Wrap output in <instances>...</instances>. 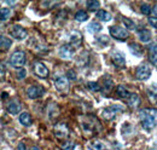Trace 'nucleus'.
<instances>
[{
	"label": "nucleus",
	"instance_id": "obj_3",
	"mask_svg": "<svg viewBox=\"0 0 157 150\" xmlns=\"http://www.w3.org/2000/svg\"><path fill=\"white\" fill-rule=\"evenodd\" d=\"M123 110L124 109L121 105H117V104L116 105H110V107H106V108H104L101 110V116H103L104 120L110 121V120H114L117 116L118 112H123Z\"/></svg>",
	"mask_w": 157,
	"mask_h": 150
},
{
	"label": "nucleus",
	"instance_id": "obj_36",
	"mask_svg": "<svg viewBox=\"0 0 157 150\" xmlns=\"http://www.w3.org/2000/svg\"><path fill=\"white\" fill-rule=\"evenodd\" d=\"M6 74H7L6 65H5L2 62H0V81H4V79H5Z\"/></svg>",
	"mask_w": 157,
	"mask_h": 150
},
{
	"label": "nucleus",
	"instance_id": "obj_17",
	"mask_svg": "<svg viewBox=\"0 0 157 150\" xmlns=\"http://www.w3.org/2000/svg\"><path fill=\"white\" fill-rule=\"evenodd\" d=\"M11 45H12V40L10 38H6L5 35H0V51L1 52L9 51Z\"/></svg>",
	"mask_w": 157,
	"mask_h": 150
},
{
	"label": "nucleus",
	"instance_id": "obj_24",
	"mask_svg": "<svg viewBox=\"0 0 157 150\" xmlns=\"http://www.w3.org/2000/svg\"><path fill=\"white\" fill-rule=\"evenodd\" d=\"M157 55H156V44L154 42L152 44V46H150L149 47V59H150V62L152 63V65L155 67L157 64Z\"/></svg>",
	"mask_w": 157,
	"mask_h": 150
},
{
	"label": "nucleus",
	"instance_id": "obj_29",
	"mask_svg": "<svg viewBox=\"0 0 157 150\" xmlns=\"http://www.w3.org/2000/svg\"><path fill=\"white\" fill-rule=\"evenodd\" d=\"M75 19L78 22H85V21L88 19V14L86 11H83V10H80L75 14Z\"/></svg>",
	"mask_w": 157,
	"mask_h": 150
},
{
	"label": "nucleus",
	"instance_id": "obj_40",
	"mask_svg": "<svg viewBox=\"0 0 157 150\" xmlns=\"http://www.w3.org/2000/svg\"><path fill=\"white\" fill-rule=\"evenodd\" d=\"M17 150H27L25 144H24V143H20V144H18V148H17Z\"/></svg>",
	"mask_w": 157,
	"mask_h": 150
},
{
	"label": "nucleus",
	"instance_id": "obj_14",
	"mask_svg": "<svg viewBox=\"0 0 157 150\" xmlns=\"http://www.w3.org/2000/svg\"><path fill=\"white\" fill-rule=\"evenodd\" d=\"M21 109H22V105H21V102L18 99H12L6 104V110L11 115L18 114L21 112Z\"/></svg>",
	"mask_w": 157,
	"mask_h": 150
},
{
	"label": "nucleus",
	"instance_id": "obj_28",
	"mask_svg": "<svg viewBox=\"0 0 157 150\" xmlns=\"http://www.w3.org/2000/svg\"><path fill=\"white\" fill-rule=\"evenodd\" d=\"M11 16V10L9 7L0 9V21H7Z\"/></svg>",
	"mask_w": 157,
	"mask_h": 150
},
{
	"label": "nucleus",
	"instance_id": "obj_2",
	"mask_svg": "<svg viewBox=\"0 0 157 150\" xmlns=\"http://www.w3.org/2000/svg\"><path fill=\"white\" fill-rule=\"evenodd\" d=\"M140 122L144 130L152 131L156 127V109H141L140 110Z\"/></svg>",
	"mask_w": 157,
	"mask_h": 150
},
{
	"label": "nucleus",
	"instance_id": "obj_37",
	"mask_svg": "<svg viewBox=\"0 0 157 150\" xmlns=\"http://www.w3.org/2000/svg\"><path fill=\"white\" fill-rule=\"evenodd\" d=\"M96 40L98 41L100 45H108L109 44V38L106 35H99V37L96 38Z\"/></svg>",
	"mask_w": 157,
	"mask_h": 150
},
{
	"label": "nucleus",
	"instance_id": "obj_39",
	"mask_svg": "<svg viewBox=\"0 0 157 150\" xmlns=\"http://www.w3.org/2000/svg\"><path fill=\"white\" fill-rule=\"evenodd\" d=\"M25 75H27V72H25L24 69H21V72L18 73V79H20V80L21 79H23Z\"/></svg>",
	"mask_w": 157,
	"mask_h": 150
},
{
	"label": "nucleus",
	"instance_id": "obj_42",
	"mask_svg": "<svg viewBox=\"0 0 157 150\" xmlns=\"http://www.w3.org/2000/svg\"><path fill=\"white\" fill-rule=\"evenodd\" d=\"M30 150H41L39 147H33V148H30Z\"/></svg>",
	"mask_w": 157,
	"mask_h": 150
},
{
	"label": "nucleus",
	"instance_id": "obj_16",
	"mask_svg": "<svg viewBox=\"0 0 157 150\" xmlns=\"http://www.w3.org/2000/svg\"><path fill=\"white\" fill-rule=\"evenodd\" d=\"M113 87H114V81L110 77H108V75H106L104 77V80H103V85L100 86V91H103L104 93L109 94L113 91Z\"/></svg>",
	"mask_w": 157,
	"mask_h": 150
},
{
	"label": "nucleus",
	"instance_id": "obj_34",
	"mask_svg": "<svg viewBox=\"0 0 157 150\" xmlns=\"http://www.w3.org/2000/svg\"><path fill=\"white\" fill-rule=\"evenodd\" d=\"M87 89L93 91V92H99L100 91V85L96 81H90V82H87Z\"/></svg>",
	"mask_w": 157,
	"mask_h": 150
},
{
	"label": "nucleus",
	"instance_id": "obj_12",
	"mask_svg": "<svg viewBox=\"0 0 157 150\" xmlns=\"http://www.w3.org/2000/svg\"><path fill=\"white\" fill-rule=\"evenodd\" d=\"M33 67H34V74L36 75L38 77H40V79H46V77H48L50 70H48V68H47L42 62H35Z\"/></svg>",
	"mask_w": 157,
	"mask_h": 150
},
{
	"label": "nucleus",
	"instance_id": "obj_22",
	"mask_svg": "<svg viewBox=\"0 0 157 150\" xmlns=\"http://www.w3.org/2000/svg\"><path fill=\"white\" fill-rule=\"evenodd\" d=\"M129 50H131L132 55H134L136 57L143 56V53H144L141 45H139V44H137V42H132V44L129 45Z\"/></svg>",
	"mask_w": 157,
	"mask_h": 150
},
{
	"label": "nucleus",
	"instance_id": "obj_13",
	"mask_svg": "<svg viewBox=\"0 0 157 150\" xmlns=\"http://www.w3.org/2000/svg\"><path fill=\"white\" fill-rule=\"evenodd\" d=\"M75 53V49L71 45H63L59 49V56L63 59H71Z\"/></svg>",
	"mask_w": 157,
	"mask_h": 150
},
{
	"label": "nucleus",
	"instance_id": "obj_18",
	"mask_svg": "<svg viewBox=\"0 0 157 150\" xmlns=\"http://www.w3.org/2000/svg\"><path fill=\"white\" fill-rule=\"evenodd\" d=\"M138 35H139V39L141 42H150L152 40V34L149 29H141L138 32Z\"/></svg>",
	"mask_w": 157,
	"mask_h": 150
},
{
	"label": "nucleus",
	"instance_id": "obj_5",
	"mask_svg": "<svg viewBox=\"0 0 157 150\" xmlns=\"http://www.w3.org/2000/svg\"><path fill=\"white\" fill-rule=\"evenodd\" d=\"M151 73H152L151 67L147 63L139 64L137 67V69H136V76H137L138 80H140V81H146L147 79H150Z\"/></svg>",
	"mask_w": 157,
	"mask_h": 150
},
{
	"label": "nucleus",
	"instance_id": "obj_6",
	"mask_svg": "<svg viewBox=\"0 0 157 150\" xmlns=\"http://www.w3.org/2000/svg\"><path fill=\"white\" fill-rule=\"evenodd\" d=\"M10 64L15 69H22L25 64V53L23 51H16L10 57Z\"/></svg>",
	"mask_w": 157,
	"mask_h": 150
},
{
	"label": "nucleus",
	"instance_id": "obj_20",
	"mask_svg": "<svg viewBox=\"0 0 157 150\" xmlns=\"http://www.w3.org/2000/svg\"><path fill=\"white\" fill-rule=\"evenodd\" d=\"M20 122L21 125L25 126V127H29L32 124H33V119L30 116V114L28 112H23L20 115Z\"/></svg>",
	"mask_w": 157,
	"mask_h": 150
},
{
	"label": "nucleus",
	"instance_id": "obj_4",
	"mask_svg": "<svg viewBox=\"0 0 157 150\" xmlns=\"http://www.w3.org/2000/svg\"><path fill=\"white\" fill-rule=\"evenodd\" d=\"M69 133H70L69 127L65 122H59L53 126V134L60 140H67L69 138Z\"/></svg>",
	"mask_w": 157,
	"mask_h": 150
},
{
	"label": "nucleus",
	"instance_id": "obj_15",
	"mask_svg": "<svg viewBox=\"0 0 157 150\" xmlns=\"http://www.w3.org/2000/svg\"><path fill=\"white\" fill-rule=\"evenodd\" d=\"M69 41H70V45L73 47L78 46V45H81L82 42V34L78 32V30H73L69 35Z\"/></svg>",
	"mask_w": 157,
	"mask_h": 150
},
{
	"label": "nucleus",
	"instance_id": "obj_11",
	"mask_svg": "<svg viewBox=\"0 0 157 150\" xmlns=\"http://www.w3.org/2000/svg\"><path fill=\"white\" fill-rule=\"evenodd\" d=\"M55 87L56 90L59 91V92H68L69 90V80L67 76H57L55 79Z\"/></svg>",
	"mask_w": 157,
	"mask_h": 150
},
{
	"label": "nucleus",
	"instance_id": "obj_38",
	"mask_svg": "<svg viewBox=\"0 0 157 150\" xmlns=\"http://www.w3.org/2000/svg\"><path fill=\"white\" fill-rule=\"evenodd\" d=\"M67 76H69L68 80H69V79H70V80H76V73H75L74 70H69Z\"/></svg>",
	"mask_w": 157,
	"mask_h": 150
},
{
	"label": "nucleus",
	"instance_id": "obj_19",
	"mask_svg": "<svg viewBox=\"0 0 157 150\" xmlns=\"http://www.w3.org/2000/svg\"><path fill=\"white\" fill-rule=\"evenodd\" d=\"M59 108L57 104H50L48 108H47V115H48V119L50 120H55L56 117L59 116Z\"/></svg>",
	"mask_w": 157,
	"mask_h": 150
},
{
	"label": "nucleus",
	"instance_id": "obj_27",
	"mask_svg": "<svg viewBox=\"0 0 157 150\" xmlns=\"http://www.w3.org/2000/svg\"><path fill=\"white\" fill-rule=\"evenodd\" d=\"M116 94H117L118 97H121V98H128L131 92L123 85H118L117 87H116Z\"/></svg>",
	"mask_w": 157,
	"mask_h": 150
},
{
	"label": "nucleus",
	"instance_id": "obj_26",
	"mask_svg": "<svg viewBox=\"0 0 157 150\" xmlns=\"http://www.w3.org/2000/svg\"><path fill=\"white\" fill-rule=\"evenodd\" d=\"M101 24L98 23V22H91L88 26H87V30L91 33V34H96V33H98L101 30Z\"/></svg>",
	"mask_w": 157,
	"mask_h": 150
},
{
	"label": "nucleus",
	"instance_id": "obj_21",
	"mask_svg": "<svg viewBox=\"0 0 157 150\" xmlns=\"http://www.w3.org/2000/svg\"><path fill=\"white\" fill-rule=\"evenodd\" d=\"M127 99H128V101H127V102H128V105H129L132 109L138 108L139 104H140V97H139L137 93H131Z\"/></svg>",
	"mask_w": 157,
	"mask_h": 150
},
{
	"label": "nucleus",
	"instance_id": "obj_8",
	"mask_svg": "<svg viewBox=\"0 0 157 150\" xmlns=\"http://www.w3.org/2000/svg\"><path fill=\"white\" fill-rule=\"evenodd\" d=\"M45 94V89L41 85H32L27 89V96L30 99H39Z\"/></svg>",
	"mask_w": 157,
	"mask_h": 150
},
{
	"label": "nucleus",
	"instance_id": "obj_35",
	"mask_svg": "<svg viewBox=\"0 0 157 150\" xmlns=\"http://www.w3.org/2000/svg\"><path fill=\"white\" fill-rule=\"evenodd\" d=\"M149 23L151 24L152 28H156L157 27V16H156V6L152 7V16L149 17Z\"/></svg>",
	"mask_w": 157,
	"mask_h": 150
},
{
	"label": "nucleus",
	"instance_id": "obj_33",
	"mask_svg": "<svg viewBox=\"0 0 157 150\" xmlns=\"http://www.w3.org/2000/svg\"><path fill=\"white\" fill-rule=\"evenodd\" d=\"M140 11H141L143 15L149 16V15H151V12H152V7H151V5H149V4H141Z\"/></svg>",
	"mask_w": 157,
	"mask_h": 150
},
{
	"label": "nucleus",
	"instance_id": "obj_10",
	"mask_svg": "<svg viewBox=\"0 0 157 150\" xmlns=\"http://www.w3.org/2000/svg\"><path fill=\"white\" fill-rule=\"evenodd\" d=\"M10 34H11V37L15 38L16 40H23V39L27 38L28 32H27V29H24L22 26L15 24V26H12V27L10 28Z\"/></svg>",
	"mask_w": 157,
	"mask_h": 150
},
{
	"label": "nucleus",
	"instance_id": "obj_30",
	"mask_svg": "<svg viewBox=\"0 0 157 150\" xmlns=\"http://www.w3.org/2000/svg\"><path fill=\"white\" fill-rule=\"evenodd\" d=\"M122 22L124 24V29H129V30H134L136 29V23L132 19L127 18V17H122Z\"/></svg>",
	"mask_w": 157,
	"mask_h": 150
},
{
	"label": "nucleus",
	"instance_id": "obj_25",
	"mask_svg": "<svg viewBox=\"0 0 157 150\" xmlns=\"http://www.w3.org/2000/svg\"><path fill=\"white\" fill-rule=\"evenodd\" d=\"M96 16H97V18H99L100 21H103V22H109L110 19L113 18L111 17V14L108 12V11H105V10H98Z\"/></svg>",
	"mask_w": 157,
	"mask_h": 150
},
{
	"label": "nucleus",
	"instance_id": "obj_31",
	"mask_svg": "<svg viewBox=\"0 0 157 150\" xmlns=\"http://www.w3.org/2000/svg\"><path fill=\"white\" fill-rule=\"evenodd\" d=\"M86 6H87L88 10L96 11V10H98L99 7H100V2L97 1V0H94V1H87V2H86Z\"/></svg>",
	"mask_w": 157,
	"mask_h": 150
},
{
	"label": "nucleus",
	"instance_id": "obj_9",
	"mask_svg": "<svg viewBox=\"0 0 157 150\" xmlns=\"http://www.w3.org/2000/svg\"><path fill=\"white\" fill-rule=\"evenodd\" d=\"M111 62H113V64L116 68H118V69L124 68V65H126V57H124V55L121 51L115 50L111 53Z\"/></svg>",
	"mask_w": 157,
	"mask_h": 150
},
{
	"label": "nucleus",
	"instance_id": "obj_41",
	"mask_svg": "<svg viewBox=\"0 0 157 150\" xmlns=\"http://www.w3.org/2000/svg\"><path fill=\"white\" fill-rule=\"evenodd\" d=\"M6 4H7V5H15L16 2H15V1H6Z\"/></svg>",
	"mask_w": 157,
	"mask_h": 150
},
{
	"label": "nucleus",
	"instance_id": "obj_32",
	"mask_svg": "<svg viewBox=\"0 0 157 150\" xmlns=\"http://www.w3.org/2000/svg\"><path fill=\"white\" fill-rule=\"evenodd\" d=\"M62 150H74L75 149V142L73 140H64V143L62 144Z\"/></svg>",
	"mask_w": 157,
	"mask_h": 150
},
{
	"label": "nucleus",
	"instance_id": "obj_7",
	"mask_svg": "<svg viewBox=\"0 0 157 150\" xmlns=\"http://www.w3.org/2000/svg\"><path fill=\"white\" fill-rule=\"evenodd\" d=\"M109 32H110V35L116 39V40H121V41H124L127 40L128 37H129V33L127 29L120 27V26H111L109 28Z\"/></svg>",
	"mask_w": 157,
	"mask_h": 150
},
{
	"label": "nucleus",
	"instance_id": "obj_1",
	"mask_svg": "<svg viewBox=\"0 0 157 150\" xmlns=\"http://www.w3.org/2000/svg\"><path fill=\"white\" fill-rule=\"evenodd\" d=\"M80 124H81V128L83 133L90 137V136H96L101 131V125L99 122V120L96 116H82L80 119Z\"/></svg>",
	"mask_w": 157,
	"mask_h": 150
},
{
	"label": "nucleus",
	"instance_id": "obj_23",
	"mask_svg": "<svg viewBox=\"0 0 157 150\" xmlns=\"http://www.w3.org/2000/svg\"><path fill=\"white\" fill-rule=\"evenodd\" d=\"M88 148H90V150H106V145L101 140L96 139L88 144Z\"/></svg>",
	"mask_w": 157,
	"mask_h": 150
}]
</instances>
